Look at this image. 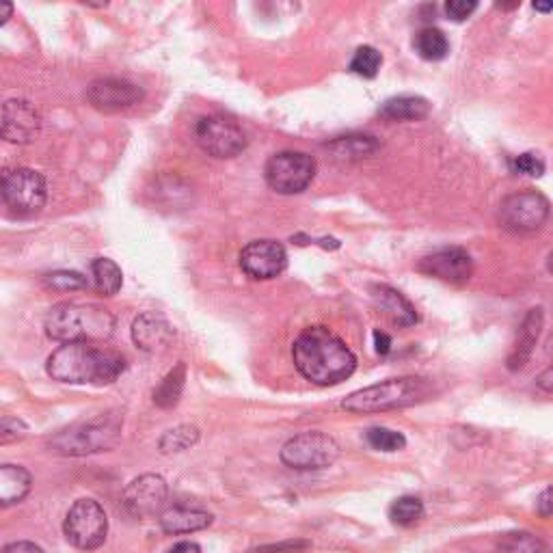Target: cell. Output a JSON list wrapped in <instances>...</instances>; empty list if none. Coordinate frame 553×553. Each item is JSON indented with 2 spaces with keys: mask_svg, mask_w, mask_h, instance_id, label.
I'll use <instances>...</instances> for the list:
<instances>
[{
  "mask_svg": "<svg viewBox=\"0 0 553 553\" xmlns=\"http://www.w3.org/2000/svg\"><path fill=\"white\" fill-rule=\"evenodd\" d=\"M379 113L389 121H420L428 117L430 104L422 96H396L389 98Z\"/></svg>",
  "mask_w": 553,
  "mask_h": 553,
  "instance_id": "cell-22",
  "label": "cell"
},
{
  "mask_svg": "<svg viewBox=\"0 0 553 553\" xmlns=\"http://www.w3.org/2000/svg\"><path fill=\"white\" fill-rule=\"evenodd\" d=\"M424 517V502L415 495H402L394 504L389 506L391 523L400 525V528H411Z\"/></svg>",
  "mask_w": 553,
  "mask_h": 553,
  "instance_id": "cell-27",
  "label": "cell"
},
{
  "mask_svg": "<svg viewBox=\"0 0 553 553\" xmlns=\"http://www.w3.org/2000/svg\"><path fill=\"white\" fill-rule=\"evenodd\" d=\"M309 545L303 541H290V543H279V545H271V547H262L255 549L251 553H299L303 549H307Z\"/></svg>",
  "mask_w": 553,
  "mask_h": 553,
  "instance_id": "cell-36",
  "label": "cell"
},
{
  "mask_svg": "<svg viewBox=\"0 0 553 553\" xmlns=\"http://www.w3.org/2000/svg\"><path fill=\"white\" fill-rule=\"evenodd\" d=\"M536 385L541 387L543 391H549V394H553V366H551V368H547L545 372L538 374Z\"/></svg>",
  "mask_w": 553,
  "mask_h": 553,
  "instance_id": "cell-40",
  "label": "cell"
},
{
  "mask_svg": "<svg viewBox=\"0 0 553 553\" xmlns=\"http://www.w3.org/2000/svg\"><path fill=\"white\" fill-rule=\"evenodd\" d=\"M551 206L549 199L536 191H523L508 195L502 206H499V221L510 232L525 234V232H536L545 225L549 219Z\"/></svg>",
  "mask_w": 553,
  "mask_h": 553,
  "instance_id": "cell-11",
  "label": "cell"
},
{
  "mask_svg": "<svg viewBox=\"0 0 553 553\" xmlns=\"http://www.w3.org/2000/svg\"><path fill=\"white\" fill-rule=\"evenodd\" d=\"M33 478L29 471L20 465H3L0 467V506L9 508L20 504L29 495Z\"/></svg>",
  "mask_w": 553,
  "mask_h": 553,
  "instance_id": "cell-21",
  "label": "cell"
},
{
  "mask_svg": "<svg viewBox=\"0 0 553 553\" xmlns=\"http://www.w3.org/2000/svg\"><path fill=\"white\" fill-rule=\"evenodd\" d=\"M499 553H545L543 543L528 532L506 534L499 541Z\"/></svg>",
  "mask_w": 553,
  "mask_h": 553,
  "instance_id": "cell-31",
  "label": "cell"
},
{
  "mask_svg": "<svg viewBox=\"0 0 553 553\" xmlns=\"http://www.w3.org/2000/svg\"><path fill=\"white\" fill-rule=\"evenodd\" d=\"M44 283L52 290L59 292H70V290H87L89 288V279L83 277L76 271H57L46 275Z\"/></svg>",
  "mask_w": 553,
  "mask_h": 553,
  "instance_id": "cell-32",
  "label": "cell"
},
{
  "mask_svg": "<svg viewBox=\"0 0 553 553\" xmlns=\"http://www.w3.org/2000/svg\"><path fill=\"white\" fill-rule=\"evenodd\" d=\"M199 441V430L195 426H175L160 437V452L163 454H173V452H184Z\"/></svg>",
  "mask_w": 553,
  "mask_h": 553,
  "instance_id": "cell-28",
  "label": "cell"
},
{
  "mask_svg": "<svg viewBox=\"0 0 553 553\" xmlns=\"http://www.w3.org/2000/svg\"><path fill=\"white\" fill-rule=\"evenodd\" d=\"M115 331V318L109 309L85 303H59L46 316L48 337L63 344L104 342Z\"/></svg>",
  "mask_w": 553,
  "mask_h": 553,
  "instance_id": "cell-3",
  "label": "cell"
},
{
  "mask_svg": "<svg viewBox=\"0 0 553 553\" xmlns=\"http://www.w3.org/2000/svg\"><path fill=\"white\" fill-rule=\"evenodd\" d=\"M124 420L117 413H104L87 422L72 424L48 441V448L63 456H87L109 452L121 439Z\"/></svg>",
  "mask_w": 553,
  "mask_h": 553,
  "instance_id": "cell-5",
  "label": "cell"
},
{
  "mask_svg": "<svg viewBox=\"0 0 553 553\" xmlns=\"http://www.w3.org/2000/svg\"><path fill=\"white\" fill-rule=\"evenodd\" d=\"M65 538L76 549L93 551L104 545L109 534V517L96 499L83 497L74 502L63 521Z\"/></svg>",
  "mask_w": 553,
  "mask_h": 553,
  "instance_id": "cell-7",
  "label": "cell"
},
{
  "mask_svg": "<svg viewBox=\"0 0 553 553\" xmlns=\"http://www.w3.org/2000/svg\"><path fill=\"white\" fill-rule=\"evenodd\" d=\"M547 266H549V271L553 273V253L549 255V262H547Z\"/></svg>",
  "mask_w": 553,
  "mask_h": 553,
  "instance_id": "cell-44",
  "label": "cell"
},
{
  "mask_svg": "<svg viewBox=\"0 0 553 553\" xmlns=\"http://www.w3.org/2000/svg\"><path fill=\"white\" fill-rule=\"evenodd\" d=\"M381 65H383V57L379 50L372 46H361V48H357L355 57L350 59V72L361 76V78H374L376 74H379Z\"/></svg>",
  "mask_w": 553,
  "mask_h": 553,
  "instance_id": "cell-29",
  "label": "cell"
},
{
  "mask_svg": "<svg viewBox=\"0 0 553 553\" xmlns=\"http://www.w3.org/2000/svg\"><path fill=\"white\" fill-rule=\"evenodd\" d=\"M268 186L279 195H296L316 178V160L305 152H279L264 167Z\"/></svg>",
  "mask_w": 553,
  "mask_h": 553,
  "instance_id": "cell-8",
  "label": "cell"
},
{
  "mask_svg": "<svg viewBox=\"0 0 553 553\" xmlns=\"http://www.w3.org/2000/svg\"><path fill=\"white\" fill-rule=\"evenodd\" d=\"M420 273L450 283H463L474 273V260L463 247H445L426 255L420 262Z\"/></svg>",
  "mask_w": 553,
  "mask_h": 553,
  "instance_id": "cell-16",
  "label": "cell"
},
{
  "mask_svg": "<svg viewBox=\"0 0 553 553\" xmlns=\"http://www.w3.org/2000/svg\"><path fill=\"white\" fill-rule=\"evenodd\" d=\"M430 396V383L422 376H400L370 387L353 391L342 400V409L348 413H385L407 409Z\"/></svg>",
  "mask_w": 553,
  "mask_h": 553,
  "instance_id": "cell-4",
  "label": "cell"
},
{
  "mask_svg": "<svg viewBox=\"0 0 553 553\" xmlns=\"http://www.w3.org/2000/svg\"><path fill=\"white\" fill-rule=\"evenodd\" d=\"M29 433V428L18 417H3V424H0V443L7 445L11 441H20Z\"/></svg>",
  "mask_w": 553,
  "mask_h": 553,
  "instance_id": "cell-34",
  "label": "cell"
},
{
  "mask_svg": "<svg viewBox=\"0 0 553 553\" xmlns=\"http://www.w3.org/2000/svg\"><path fill=\"white\" fill-rule=\"evenodd\" d=\"M46 197V182L37 171L26 167L5 171L3 201L11 212L22 214V217H31V214L42 212V208L46 206Z\"/></svg>",
  "mask_w": 553,
  "mask_h": 553,
  "instance_id": "cell-9",
  "label": "cell"
},
{
  "mask_svg": "<svg viewBox=\"0 0 553 553\" xmlns=\"http://www.w3.org/2000/svg\"><path fill=\"white\" fill-rule=\"evenodd\" d=\"M42 130V115L35 109V104L22 98H13L3 104V124L0 132L3 139L16 145L33 143Z\"/></svg>",
  "mask_w": 553,
  "mask_h": 553,
  "instance_id": "cell-15",
  "label": "cell"
},
{
  "mask_svg": "<svg viewBox=\"0 0 553 553\" xmlns=\"http://www.w3.org/2000/svg\"><path fill=\"white\" fill-rule=\"evenodd\" d=\"M536 510L541 517H551L553 515V487L545 489L536 499Z\"/></svg>",
  "mask_w": 553,
  "mask_h": 553,
  "instance_id": "cell-37",
  "label": "cell"
},
{
  "mask_svg": "<svg viewBox=\"0 0 553 553\" xmlns=\"http://www.w3.org/2000/svg\"><path fill=\"white\" fill-rule=\"evenodd\" d=\"M167 482L163 476L143 474L134 478L124 491V506L132 517H154L167 502Z\"/></svg>",
  "mask_w": 553,
  "mask_h": 553,
  "instance_id": "cell-14",
  "label": "cell"
},
{
  "mask_svg": "<svg viewBox=\"0 0 553 553\" xmlns=\"http://www.w3.org/2000/svg\"><path fill=\"white\" fill-rule=\"evenodd\" d=\"M415 50L424 61H441L448 57L450 42L448 37L443 35V31L428 26V29H422L415 35Z\"/></svg>",
  "mask_w": 553,
  "mask_h": 553,
  "instance_id": "cell-25",
  "label": "cell"
},
{
  "mask_svg": "<svg viewBox=\"0 0 553 553\" xmlns=\"http://www.w3.org/2000/svg\"><path fill=\"white\" fill-rule=\"evenodd\" d=\"M512 171L515 173H521V175H530V178H541V175L545 173V163L543 158L538 154H532V152H525L521 156H517L515 160H512Z\"/></svg>",
  "mask_w": 553,
  "mask_h": 553,
  "instance_id": "cell-33",
  "label": "cell"
},
{
  "mask_svg": "<svg viewBox=\"0 0 553 553\" xmlns=\"http://www.w3.org/2000/svg\"><path fill=\"white\" fill-rule=\"evenodd\" d=\"M214 517L206 510L188 508V506H171L160 512L158 523L167 534H193L210 528Z\"/></svg>",
  "mask_w": 553,
  "mask_h": 553,
  "instance_id": "cell-18",
  "label": "cell"
},
{
  "mask_svg": "<svg viewBox=\"0 0 553 553\" xmlns=\"http://www.w3.org/2000/svg\"><path fill=\"white\" fill-rule=\"evenodd\" d=\"M195 139L212 158H234L247 147L245 130L225 115L201 117L195 126Z\"/></svg>",
  "mask_w": 553,
  "mask_h": 553,
  "instance_id": "cell-10",
  "label": "cell"
},
{
  "mask_svg": "<svg viewBox=\"0 0 553 553\" xmlns=\"http://www.w3.org/2000/svg\"><path fill=\"white\" fill-rule=\"evenodd\" d=\"M132 340L145 353H158L171 344L173 327L160 314L145 312L132 322Z\"/></svg>",
  "mask_w": 553,
  "mask_h": 553,
  "instance_id": "cell-17",
  "label": "cell"
},
{
  "mask_svg": "<svg viewBox=\"0 0 553 553\" xmlns=\"http://www.w3.org/2000/svg\"><path fill=\"white\" fill-rule=\"evenodd\" d=\"M11 13H13V5L5 3L3 5V16H0V24H7V20L11 18Z\"/></svg>",
  "mask_w": 553,
  "mask_h": 553,
  "instance_id": "cell-42",
  "label": "cell"
},
{
  "mask_svg": "<svg viewBox=\"0 0 553 553\" xmlns=\"http://www.w3.org/2000/svg\"><path fill=\"white\" fill-rule=\"evenodd\" d=\"M0 553H46V551L31 541H16V543H9Z\"/></svg>",
  "mask_w": 553,
  "mask_h": 553,
  "instance_id": "cell-38",
  "label": "cell"
},
{
  "mask_svg": "<svg viewBox=\"0 0 553 553\" xmlns=\"http://www.w3.org/2000/svg\"><path fill=\"white\" fill-rule=\"evenodd\" d=\"M374 346H376V353H379L381 357L389 355L391 350V337L383 331H374Z\"/></svg>",
  "mask_w": 553,
  "mask_h": 553,
  "instance_id": "cell-39",
  "label": "cell"
},
{
  "mask_svg": "<svg viewBox=\"0 0 553 553\" xmlns=\"http://www.w3.org/2000/svg\"><path fill=\"white\" fill-rule=\"evenodd\" d=\"M126 368L128 361L124 355L93 342L63 344L46 363V372L52 379L70 385H111Z\"/></svg>",
  "mask_w": 553,
  "mask_h": 553,
  "instance_id": "cell-2",
  "label": "cell"
},
{
  "mask_svg": "<svg viewBox=\"0 0 553 553\" xmlns=\"http://www.w3.org/2000/svg\"><path fill=\"white\" fill-rule=\"evenodd\" d=\"M379 141L368 134H357V137H340L329 143V150L342 158H366L379 150Z\"/></svg>",
  "mask_w": 553,
  "mask_h": 553,
  "instance_id": "cell-26",
  "label": "cell"
},
{
  "mask_svg": "<svg viewBox=\"0 0 553 553\" xmlns=\"http://www.w3.org/2000/svg\"><path fill=\"white\" fill-rule=\"evenodd\" d=\"M184 383H186V366L180 361L178 366H175L160 385L154 389V402L158 404L160 409H171L175 404L180 402V396L184 391Z\"/></svg>",
  "mask_w": 553,
  "mask_h": 553,
  "instance_id": "cell-24",
  "label": "cell"
},
{
  "mask_svg": "<svg viewBox=\"0 0 553 553\" xmlns=\"http://www.w3.org/2000/svg\"><path fill=\"white\" fill-rule=\"evenodd\" d=\"M91 275H93V288H96L102 296H115L121 290V283H124V273H121V268L109 258L93 260Z\"/></svg>",
  "mask_w": 553,
  "mask_h": 553,
  "instance_id": "cell-23",
  "label": "cell"
},
{
  "mask_svg": "<svg viewBox=\"0 0 553 553\" xmlns=\"http://www.w3.org/2000/svg\"><path fill=\"white\" fill-rule=\"evenodd\" d=\"M372 299H374V305L379 307L381 312L398 327H413L415 322L420 320V316H417V312H415V307L394 288L374 286Z\"/></svg>",
  "mask_w": 553,
  "mask_h": 553,
  "instance_id": "cell-20",
  "label": "cell"
},
{
  "mask_svg": "<svg viewBox=\"0 0 553 553\" xmlns=\"http://www.w3.org/2000/svg\"><path fill=\"white\" fill-rule=\"evenodd\" d=\"M551 350H553V337H551Z\"/></svg>",
  "mask_w": 553,
  "mask_h": 553,
  "instance_id": "cell-45",
  "label": "cell"
},
{
  "mask_svg": "<svg viewBox=\"0 0 553 553\" xmlns=\"http://www.w3.org/2000/svg\"><path fill=\"white\" fill-rule=\"evenodd\" d=\"M476 9H478L476 0H450V3H445V13H448L454 22L467 20Z\"/></svg>",
  "mask_w": 553,
  "mask_h": 553,
  "instance_id": "cell-35",
  "label": "cell"
},
{
  "mask_svg": "<svg viewBox=\"0 0 553 553\" xmlns=\"http://www.w3.org/2000/svg\"><path fill=\"white\" fill-rule=\"evenodd\" d=\"M167 553H201V547L197 543H191V541H184V543H178L173 549H169Z\"/></svg>",
  "mask_w": 553,
  "mask_h": 553,
  "instance_id": "cell-41",
  "label": "cell"
},
{
  "mask_svg": "<svg viewBox=\"0 0 553 553\" xmlns=\"http://www.w3.org/2000/svg\"><path fill=\"white\" fill-rule=\"evenodd\" d=\"M536 11H553V3H534L532 5Z\"/></svg>",
  "mask_w": 553,
  "mask_h": 553,
  "instance_id": "cell-43",
  "label": "cell"
},
{
  "mask_svg": "<svg viewBox=\"0 0 553 553\" xmlns=\"http://www.w3.org/2000/svg\"><path fill=\"white\" fill-rule=\"evenodd\" d=\"M543 322H545V316H543L541 307L530 309L528 316L523 318L519 335H517V342H515V346H512V353L508 357V368L510 370H521V368H525V363L530 361L538 337H541Z\"/></svg>",
  "mask_w": 553,
  "mask_h": 553,
  "instance_id": "cell-19",
  "label": "cell"
},
{
  "mask_svg": "<svg viewBox=\"0 0 553 553\" xmlns=\"http://www.w3.org/2000/svg\"><path fill=\"white\" fill-rule=\"evenodd\" d=\"M87 100L102 113H119L132 109L143 100V89L126 78H98L87 89Z\"/></svg>",
  "mask_w": 553,
  "mask_h": 553,
  "instance_id": "cell-13",
  "label": "cell"
},
{
  "mask_svg": "<svg viewBox=\"0 0 553 553\" xmlns=\"http://www.w3.org/2000/svg\"><path fill=\"white\" fill-rule=\"evenodd\" d=\"M279 458L283 465L296 471H320L340 458V445L320 430H307L283 443Z\"/></svg>",
  "mask_w": 553,
  "mask_h": 553,
  "instance_id": "cell-6",
  "label": "cell"
},
{
  "mask_svg": "<svg viewBox=\"0 0 553 553\" xmlns=\"http://www.w3.org/2000/svg\"><path fill=\"white\" fill-rule=\"evenodd\" d=\"M288 266V253L277 240H253L240 253V268L251 279L279 277Z\"/></svg>",
  "mask_w": 553,
  "mask_h": 553,
  "instance_id": "cell-12",
  "label": "cell"
},
{
  "mask_svg": "<svg viewBox=\"0 0 553 553\" xmlns=\"http://www.w3.org/2000/svg\"><path fill=\"white\" fill-rule=\"evenodd\" d=\"M292 359L303 379L320 387L346 381L357 368L353 350L327 327H309L296 337Z\"/></svg>",
  "mask_w": 553,
  "mask_h": 553,
  "instance_id": "cell-1",
  "label": "cell"
},
{
  "mask_svg": "<svg viewBox=\"0 0 553 553\" xmlns=\"http://www.w3.org/2000/svg\"><path fill=\"white\" fill-rule=\"evenodd\" d=\"M366 441L370 448L379 452H398V450H404V445H407V439H404L402 433L383 426L370 428L366 433Z\"/></svg>",
  "mask_w": 553,
  "mask_h": 553,
  "instance_id": "cell-30",
  "label": "cell"
}]
</instances>
